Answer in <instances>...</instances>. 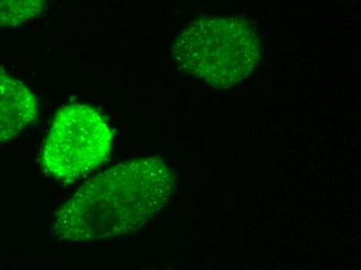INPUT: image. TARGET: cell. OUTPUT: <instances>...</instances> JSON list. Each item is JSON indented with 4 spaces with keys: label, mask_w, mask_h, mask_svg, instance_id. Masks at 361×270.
Listing matches in <instances>:
<instances>
[{
    "label": "cell",
    "mask_w": 361,
    "mask_h": 270,
    "mask_svg": "<svg viewBox=\"0 0 361 270\" xmlns=\"http://www.w3.org/2000/svg\"><path fill=\"white\" fill-rule=\"evenodd\" d=\"M176 176L159 158L122 162L89 180L55 215L54 238L78 243L145 227L167 205Z\"/></svg>",
    "instance_id": "cell-1"
},
{
    "label": "cell",
    "mask_w": 361,
    "mask_h": 270,
    "mask_svg": "<svg viewBox=\"0 0 361 270\" xmlns=\"http://www.w3.org/2000/svg\"><path fill=\"white\" fill-rule=\"evenodd\" d=\"M173 56L190 75L217 89H230L252 74L261 59V45L244 20L202 18L180 32Z\"/></svg>",
    "instance_id": "cell-2"
},
{
    "label": "cell",
    "mask_w": 361,
    "mask_h": 270,
    "mask_svg": "<svg viewBox=\"0 0 361 270\" xmlns=\"http://www.w3.org/2000/svg\"><path fill=\"white\" fill-rule=\"evenodd\" d=\"M111 147V129L96 109L67 105L55 116L42 150V166L55 179L76 181L104 164Z\"/></svg>",
    "instance_id": "cell-3"
},
{
    "label": "cell",
    "mask_w": 361,
    "mask_h": 270,
    "mask_svg": "<svg viewBox=\"0 0 361 270\" xmlns=\"http://www.w3.org/2000/svg\"><path fill=\"white\" fill-rule=\"evenodd\" d=\"M37 97L18 79L0 74V144L18 135L36 118Z\"/></svg>",
    "instance_id": "cell-4"
},
{
    "label": "cell",
    "mask_w": 361,
    "mask_h": 270,
    "mask_svg": "<svg viewBox=\"0 0 361 270\" xmlns=\"http://www.w3.org/2000/svg\"><path fill=\"white\" fill-rule=\"evenodd\" d=\"M46 0H0V28L15 27L37 18Z\"/></svg>",
    "instance_id": "cell-5"
}]
</instances>
